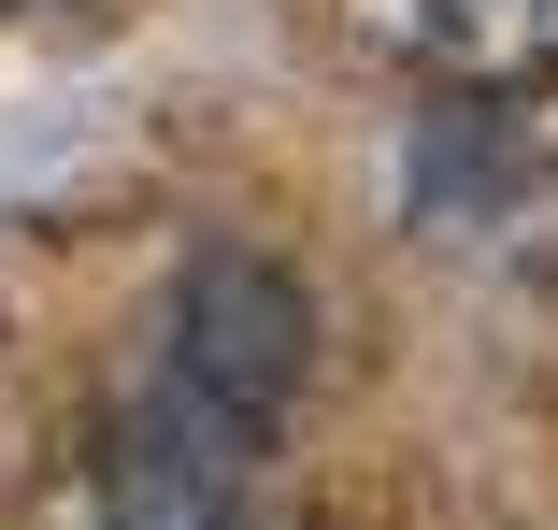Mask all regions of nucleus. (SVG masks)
Instances as JSON below:
<instances>
[{
	"mask_svg": "<svg viewBox=\"0 0 558 530\" xmlns=\"http://www.w3.org/2000/svg\"><path fill=\"white\" fill-rule=\"evenodd\" d=\"M301 373H315V287L287 258H258V244H201L172 273V301H158V387L201 401L215 431L272 445Z\"/></svg>",
	"mask_w": 558,
	"mask_h": 530,
	"instance_id": "nucleus-1",
	"label": "nucleus"
},
{
	"mask_svg": "<svg viewBox=\"0 0 558 530\" xmlns=\"http://www.w3.org/2000/svg\"><path fill=\"white\" fill-rule=\"evenodd\" d=\"M415 44L444 86L515 100V86H558V0H415Z\"/></svg>",
	"mask_w": 558,
	"mask_h": 530,
	"instance_id": "nucleus-2",
	"label": "nucleus"
}]
</instances>
